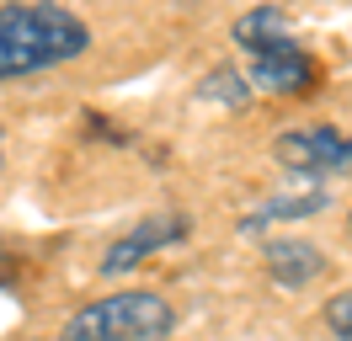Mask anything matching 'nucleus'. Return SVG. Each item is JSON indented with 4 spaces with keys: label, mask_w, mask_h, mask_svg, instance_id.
Returning a JSON list of instances; mask_svg holds the SVG:
<instances>
[{
    "label": "nucleus",
    "mask_w": 352,
    "mask_h": 341,
    "mask_svg": "<svg viewBox=\"0 0 352 341\" xmlns=\"http://www.w3.org/2000/svg\"><path fill=\"white\" fill-rule=\"evenodd\" d=\"M187 230H192L187 213H144L129 234H118V240L107 245L102 272H107V277L129 272V267H139V261H150L155 251H166V245H176V240H187Z\"/></svg>",
    "instance_id": "nucleus-5"
},
{
    "label": "nucleus",
    "mask_w": 352,
    "mask_h": 341,
    "mask_svg": "<svg viewBox=\"0 0 352 341\" xmlns=\"http://www.w3.org/2000/svg\"><path fill=\"white\" fill-rule=\"evenodd\" d=\"M315 208H326V192L315 187V192H294V197H272V203H262V208H251L241 219V230L245 234H256L262 224H278V219H299V213H315Z\"/></svg>",
    "instance_id": "nucleus-7"
},
{
    "label": "nucleus",
    "mask_w": 352,
    "mask_h": 341,
    "mask_svg": "<svg viewBox=\"0 0 352 341\" xmlns=\"http://www.w3.org/2000/svg\"><path fill=\"white\" fill-rule=\"evenodd\" d=\"M347 219H352V213H347Z\"/></svg>",
    "instance_id": "nucleus-10"
},
{
    "label": "nucleus",
    "mask_w": 352,
    "mask_h": 341,
    "mask_svg": "<svg viewBox=\"0 0 352 341\" xmlns=\"http://www.w3.org/2000/svg\"><path fill=\"white\" fill-rule=\"evenodd\" d=\"M176 309L155 288H118V294L86 298L59 325V341H166Z\"/></svg>",
    "instance_id": "nucleus-3"
},
{
    "label": "nucleus",
    "mask_w": 352,
    "mask_h": 341,
    "mask_svg": "<svg viewBox=\"0 0 352 341\" xmlns=\"http://www.w3.org/2000/svg\"><path fill=\"white\" fill-rule=\"evenodd\" d=\"M203 96H219V102L241 107L245 96H251V80L235 75V69H219V75H208V80H203Z\"/></svg>",
    "instance_id": "nucleus-9"
},
{
    "label": "nucleus",
    "mask_w": 352,
    "mask_h": 341,
    "mask_svg": "<svg viewBox=\"0 0 352 341\" xmlns=\"http://www.w3.org/2000/svg\"><path fill=\"white\" fill-rule=\"evenodd\" d=\"M320 320H326V331H331L336 341H352V288H336V294L326 298Z\"/></svg>",
    "instance_id": "nucleus-8"
},
{
    "label": "nucleus",
    "mask_w": 352,
    "mask_h": 341,
    "mask_svg": "<svg viewBox=\"0 0 352 341\" xmlns=\"http://www.w3.org/2000/svg\"><path fill=\"white\" fill-rule=\"evenodd\" d=\"M91 48V27L59 0H6L0 6V85L27 80Z\"/></svg>",
    "instance_id": "nucleus-1"
},
{
    "label": "nucleus",
    "mask_w": 352,
    "mask_h": 341,
    "mask_svg": "<svg viewBox=\"0 0 352 341\" xmlns=\"http://www.w3.org/2000/svg\"><path fill=\"white\" fill-rule=\"evenodd\" d=\"M272 160L294 176H336V170H352V139L331 123H294L272 139Z\"/></svg>",
    "instance_id": "nucleus-4"
},
{
    "label": "nucleus",
    "mask_w": 352,
    "mask_h": 341,
    "mask_svg": "<svg viewBox=\"0 0 352 341\" xmlns=\"http://www.w3.org/2000/svg\"><path fill=\"white\" fill-rule=\"evenodd\" d=\"M235 48L245 54V80L267 96H305L315 91V59L283 32L278 6H256L235 21Z\"/></svg>",
    "instance_id": "nucleus-2"
},
{
    "label": "nucleus",
    "mask_w": 352,
    "mask_h": 341,
    "mask_svg": "<svg viewBox=\"0 0 352 341\" xmlns=\"http://www.w3.org/2000/svg\"><path fill=\"white\" fill-rule=\"evenodd\" d=\"M262 267H267V277H272L278 288H309L315 277L326 272V256H320V245H309V240L278 234V240L262 245Z\"/></svg>",
    "instance_id": "nucleus-6"
}]
</instances>
